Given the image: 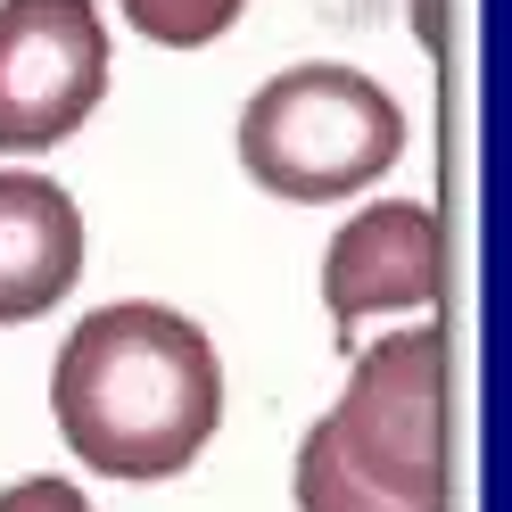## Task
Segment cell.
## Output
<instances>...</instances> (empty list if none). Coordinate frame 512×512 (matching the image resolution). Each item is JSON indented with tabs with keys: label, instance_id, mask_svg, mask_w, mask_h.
I'll return each mask as SVG.
<instances>
[{
	"label": "cell",
	"instance_id": "6",
	"mask_svg": "<svg viewBox=\"0 0 512 512\" xmlns=\"http://www.w3.org/2000/svg\"><path fill=\"white\" fill-rule=\"evenodd\" d=\"M83 273V215L50 174H0V323H34Z\"/></svg>",
	"mask_w": 512,
	"mask_h": 512
},
{
	"label": "cell",
	"instance_id": "3",
	"mask_svg": "<svg viewBox=\"0 0 512 512\" xmlns=\"http://www.w3.org/2000/svg\"><path fill=\"white\" fill-rule=\"evenodd\" d=\"M339 471L405 512H446V331H389L347 372L339 405L306 430Z\"/></svg>",
	"mask_w": 512,
	"mask_h": 512
},
{
	"label": "cell",
	"instance_id": "1",
	"mask_svg": "<svg viewBox=\"0 0 512 512\" xmlns=\"http://www.w3.org/2000/svg\"><path fill=\"white\" fill-rule=\"evenodd\" d=\"M50 413L75 463L108 479H174L223 422V364L190 314L124 298L67 331Z\"/></svg>",
	"mask_w": 512,
	"mask_h": 512
},
{
	"label": "cell",
	"instance_id": "2",
	"mask_svg": "<svg viewBox=\"0 0 512 512\" xmlns=\"http://www.w3.org/2000/svg\"><path fill=\"white\" fill-rule=\"evenodd\" d=\"M405 157V108L364 67H281L240 108V166L273 199H356Z\"/></svg>",
	"mask_w": 512,
	"mask_h": 512
},
{
	"label": "cell",
	"instance_id": "5",
	"mask_svg": "<svg viewBox=\"0 0 512 512\" xmlns=\"http://www.w3.org/2000/svg\"><path fill=\"white\" fill-rule=\"evenodd\" d=\"M438 290H446V232H438V207H422V199H372L323 248L331 323L413 314V306H438Z\"/></svg>",
	"mask_w": 512,
	"mask_h": 512
},
{
	"label": "cell",
	"instance_id": "4",
	"mask_svg": "<svg viewBox=\"0 0 512 512\" xmlns=\"http://www.w3.org/2000/svg\"><path fill=\"white\" fill-rule=\"evenodd\" d=\"M108 100L100 0H0V149L34 157Z\"/></svg>",
	"mask_w": 512,
	"mask_h": 512
},
{
	"label": "cell",
	"instance_id": "7",
	"mask_svg": "<svg viewBox=\"0 0 512 512\" xmlns=\"http://www.w3.org/2000/svg\"><path fill=\"white\" fill-rule=\"evenodd\" d=\"M248 0H124V17H133V34L166 42V50H207L215 34H232Z\"/></svg>",
	"mask_w": 512,
	"mask_h": 512
},
{
	"label": "cell",
	"instance_id": "10",
	"mask_svg": "<svg viewBox=\"0 0 512 512\" xmlns=\"http://www.w3.org/2000/svg\"><path fill=\"white\" fill-rule=\"evenodd\" d=\"M413 34H422V50H430V58L446 50V0H413Z\"/></svg>",
	"mask_w": 512,
	"mask_h": 512
},
{
	"label": "cell",
	"instance_id": "9",
	"mask_svg": "<svg viewBox=\"0 0 512 512\" xmlns=\"http://www.w3.org/2000/svg\"><path fill=\"white\" fill-rule=\"evenodd\" d=\"M0 512H91V504H83L75 479L42 471V479H17V488H0Z\"/></svg>",
	"mask_w": 512,
	"mask_h": 512
},
{
	"label": "cell",
	"instance_id": "8",
	"mask_svg": "<svg viewBox=\"0 0 512 512\" xmlns=\"http://www.w3.org/2000/svg\"><path fill=\"white\" fill-rule=\"evenodd\" d=\"M298 512H405L389 496H372L356 471H339L314 438H298Z\"/></svg>",
	"mask_w": 512,
	"mask_h": 512
}]
</instances>
